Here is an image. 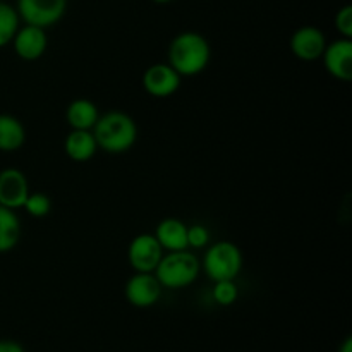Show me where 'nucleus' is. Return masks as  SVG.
<instances>
[{
    "instance_id": "nucleus-1",
    "label": "nucleus",
    "mask_w": 352,
    "mask_h": 352,
    "mask_svg": "<svg viewBox=\"0 0 352 352\" xmlns=\"http://www.w3.org/2000/svg\"><path fill=\"white\" fill-rule=\"evenodd\" d=\"M212 60V47L201 33L182 31L172 38L167 50V64L181 74V78L198 76Z\"/></svg>"
},
{
    "instance_id": "nucleus-2",
    "label": "nucleus",
    "mask_w": 352,
    "mask_h": 352,
    "mask_svg": "<svg viewBox=\"0 0 352 352\" xmlns=\"http://www.w3.org/2000/svg\"><path fill=\"white\" fill-rule=\"evenodd\" d=\"M98 150L110 155H122L133 150L138 141L136 120L126 112L110 110L98 117L95 127L91 129Z\"/></svg>"
},
{
    "instance_id": "nucleus-3",
    "label": "nucleus",
    "mask_w": 352,
    "mask_h": 352,
    "mask_svg": "<svg viewBox=\"0 0 352 352\" xmlns=\"http://www.w3.org/2000/svg\"><path fill=\"white\" fill-rule=\"evenodd\" d=\"M201 272V261L189 250L168 251L153 272L162 287L165 289H186L195 284Z\"/></svg>"
},
{
    "instance_id": "nucleus-4",
    "label": "nucleus",
    "mask_w": 352,
    "mask_h": 352,
    "mask_svg": "<svg viewBox=\"0 0 352 352\" xmlns=\"http://www.w3.org/2000/svg\"><path fill=\"white\" fill-rule=\"evenodd\" d=\"M243 251L232 241H217L206 250L201 268L212 282L236 280L243 270Z\"/></svg>"
},
{
    "instance_id": "nucleus-5",
    "label": "nucleus",
    "mask_w": 352,
    "mask_h": 352,
    "mask_svg": "<svg viewBox=\"0 0 352 352\" xmlns=\"http://www.w3.org/2000/svg\"><path fill=\"white\" fill-rule=\"evenodd\" d=\"M16 10L24 24L47 30L65 16L67 0H17Z\"/></svg>"
},
{
    "instance_id": "nucleus-6",
    "label": "nucleus",
    "mask_w": 352,
    "mask_h": 352,
    "mask_svg": "<svg viewBox=\"0 0 352 352\" xmlns=\"http://www.w3.org/2000/svg\"><path fill=\"white\" fill-rule=\"evenodd\" d=\"M164 258V248L160 246L155 234H140L127 248V261L134 272L153 274Z\"/></svg>"
},
{
    "instance_id": "nucleus-7",
    "label": "nucleus",
    "mask_w": 352,
    "mask_h": 352,
    "mask_svg": "<svg viewBox=\"0 0 352 352\" xmlns=\"http://www.w3.org/2000/svg\"><path fill=\"white\" fill-rule=\"evenodd\" d=\"M143 89L153 98H168L174 96L181 88L182 78L175 69H172L167 62L153 64L143 72Z\"/></svg>"
},
{
    "instance_id": "nucleus-8",
    "label": "nucleus",
    "mask_w": 352,
    "mask_h": 352,
    "mask_svg": "<svg viewBox=\"0 0 352 352\" xmlns=\"http://www.w3.org/2000/svg\"><path fill=\"white\" fill-rule=\"evenodd\" d=\"M162 291L164 287L160 285L158 278L155 277V274H144V272H136L134 275H131L129 280L126 282V289H124V294H126L127 302L134 308H151V306L157 305L162 298Z\"/></svg>"
},
{
    "instance_id": "nucleus-9",
    "label": "nucleus",
    "mask_w": 352,
    "mask_h": 352,
    "mask_svg": "<svg viewBox=\"0 0 352 352\" xmlns=\"http://www.w3.org/2000/svg\"><path fill=\"white\" fill-rule=\"evenodd\" d=\"M323 67L333 79L342 82L352 81V41L349 38L327 43L322 55Z\"/></svg>"
},
{
    "instance_id": "nucleus-10",
    "label": "nucleus",
    "mask_w": 352,
    "mask_h": 352,
    "mask_svg": "<svg viewBox=\"0 0 352 352\" xmlns=\"http://www.w3.org/2000/svg\"><path fill=\"white\" fill-rule=\"evenodd\" d=\"M327 36L320 28L302 26L296 30L291 36V52L296 58L302 62H315L322 58L327 47Z\"/></svg>"
},
{
    "instance_id": "nucleus-11",
    "label": "nucleus",
    "mask_w": 352,
    "mask_h": 352,
    "mask_svg": "<svg viewBox=\"0 0 352 352\" xmlns=\"http://www.w3.org/2000/svg\"><path fill=\"white\" fill-rule=\"evenodd\" d=\"M30 182L19 168L0 170V205L10 210L23 208L30 196Z\"/></svg>"
},
{
    "instance_id": "nucleus-12",
    "label": "nucleus",
    "mask_w": 352,
    "mask_h": 352,
    "mask_svg": "<svg viewBox=\"0 0 352 352\" xmlns=\"http://www.w3.org/2000/svg\"><path fill=\"white\" fill-rule=\"evenodd\" d=\"M14 52L19 58L26 62H34L45 55L48 48L47 30L31 24H24L19 28L12 40Z\"/></svg>"
},
{
    "instance_id": "nucleus-13",
    "label": "nucleus",
    "mask_w": 352,
    "mask_h": 352,
    "mask_svg": "<svg viewBox=\"0 0 352 352\" xmlns=\"http://www.w3.org/2000/svg\"><path fill=\"white\" fill-rule=\"evenodd\" d=\"M155 237L158 239L164 251H182L188 248V226L182 220L168 217L164 219L155 229Z\"/></svg>"
},
{
    "instance_id": "nucleus-14",
    "label": "nucleus",
    "mask_w": 352,
    "mask_h": 352,
    "mask_svg": "<svg viewBox=\"0 0 352 352\" xmlns=\"http://www.w3.org/2000/svg\"><path fill=\"white\" fill-rule=\"evenodd\" d=\"M64 151L69 160L85 164L95 157L96 151H98V144H96L91 131L71 129V133L64 140Z\"/></svg>"
},
{
    "instance_id": "nucleus-15",
    "label": "nucleus",
    "mask_w": 352,
    "mask_h": 352,
    "mask_svg": "<svg viewBox=\"0 0 352 352\" xmlns=\"http://www.w3.org/2000/svg\"><path fill=\"white\" fill-rule=\"evenodd\" d=\"M100 112L95 102L88 98L72 100L65 110V120H67L71 129L78 131H91L98 120Z\"/></svg>"
},
{
    "instance_id": "nucleus-16",
    "label": "nucleus",
    "mask_w": 352,
    "mask_h": 352,
    "mask_svg": "<svg viewBox=\"0 0 352 352\" xmlns=\"http://www.w3.org/2000/svg\"><path fill=\"white\" fill-rule=\"evenodd\" d=\"M26 143V127L17 117L0 113V151L14 153Z\"/></svg>"
},
{
    "instance_id": "nucleus-17",
    "label": "nucleus",
    "mask_w": 352,
    "mask_h": 352,
    "mask_svg": "<svg viewBox=\"0 0 352 352\" xmlns=\"http://www.w3.org/2000/svg\"><path fill=\"white\" fill-rule=\"evenodd\" d=\"M23 226L16 210L0 205V254L9 253L19 244Z\"/></svg>"
},
{
    "instance_id": "nucleus-18",
    "label": "nucleus",
    "mask_w": 352,
    "mask_h": 352,
    "mask_svg": "<svg viewBox=\"0 0 352 352\" xmlns=\"http://www.w3.org/2000/svg\"><path fill=\"white\" fill-rule=\"evenodd\" d=\"M19 24L21 17L19 14H17L16 7L0 2V48L12 43L17 30L21 28Z\"/></svg>"
},
{
    "instance_id": "nucleus-19",
    "label": "nucleus",
    "mask_w": 352,
    "mask_h": 352,
    "mask_svg": "<svg viewBox=\"0 0 352 352\" xmlns=\"http://www.w3.org/2000/svg\"><path fill=\"white\" fill-rule=\"evenodd\" d=\"M23 208L33 219H45L52 212V199L45 192H30Z\"/></svg>"
},
{
    "instance_id": "nucleus-20",
    "label": "nucleus",
    "mask_w": 352,
    "mask_h": 352,
    "mask_svg": "<svg viewBox=\"0 0 352 352\" xmlns=\"http://www.w3.org/2000/svg\"><path fill=\"white\" fill-rule=\"evenodd\" d=\"M213 299L220 306H232L239 298V289L234 280H220L213 282Z\"/></svg>"
},
{
    "instance_id": "nucleus-21",
    "label": "nucleus",
    "mask_w": 352,
    "mask_h": 352,
    "mask_svg": "<svg viewBox=\"0 0 352 352\" xmlns=\"http://www.w3.org/2000/svg\"><path fill=\"white\" fill-rule=\"evenodd\" d=\"M210 230L208 227L201 226V223H195V226L188 227V248H195V250H203L210 244Z\"/></svg>"
},
{
    "instance_id": "nucleus-22",
    "label": "nucleus",
    "mask_w": 352,
    "mask_h": 352,
    "mask_svg": "<svg viewBox=\"0 0 352 352\" xmlns=\"http://www.w3.org/2000/svg\"><path fill=\"white\" fill-rule=\"evenodd\" d=\"M336 30L339 31V34L342 38H352V6H344L337 10L336 19Z\"/></svg>"
},
{
    "instance_id": "nucleus-23",
    "label": "nucleus",
    "mask_w": 352,
    "mask_h": 352,
    "mask_svg": "<svg viewBox=\"0 0 352 352\" xmlns=\"http://www.w3.org/2000/svg\"><path fill=\"white\" fill-rule=\"evenodd\" d=\"M0 352H26L23 346L14 340H0Z\"/></svg>"
},
{
    "instance_id": "nucleus-24",
    "label": "nucleus",
    "mask_w": 352,
    "mask_h": 352,
    "mask_svg": "<svg viewBox=\"0 0 352 352\" xmlns=\"http://www.w3.org/2000/svg\"><path fill=\"white\" fill-rule=\"evenodd\" d=\"M339 352H352V339H351V337H347V339L344 340V344L340 346Z\"/></svg>"
},
{
    "instance_id": "nucleus-25",
    "label": "nucleus",
    "mask_w": 352,
    "mask_h": 352,
    "mask_svg": "<svg viewBox=\"0 0 352 352\" xmlns=\"http://www.w3.org/2000/svg\"><path fill=\"white\" fill-rule=\"evenodd\" d=\"M151 2L160 3V6H165V3H170V2H174V0H151Z\"/></svg>"
}]
</instances>
